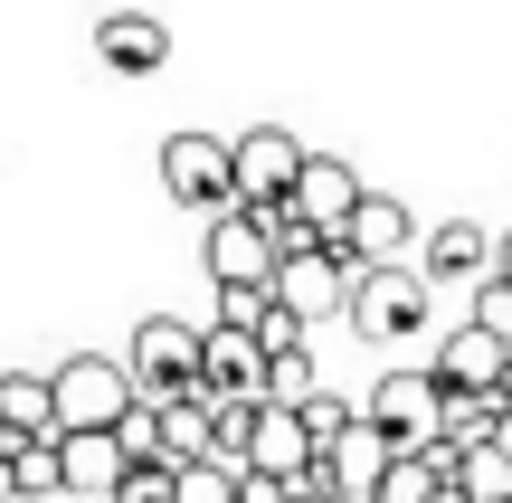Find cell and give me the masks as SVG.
<instances>
[{
  "label": "cell",
  "mask_w": 512,
  "mask_h": 503,
  "mask_svg": "<svg viewBox=\"0 0 512 503\" xmlns=\"http://www.w3.org/2000/svg\"><path fill=\"white\" fill-rule=\"evenodd\" d=\"M124 361H133V380H143V399H190V390H200V361H209V323L143 314Z\"/></svg>",
  "instance_id": "obj_2"
},
{
  "label": "cell",
  "mask_w": 512,
  "mask_h": 503,
  "mask_svg": "<svg viewBox=\"0 0 512 503\" xmlns=\"http://www.w3.org/2000/svg\"><path fill=\"white\" fill-rule=\"evenodd\" d=\"M389 456H399V437H389L380 418L361 409V418H351V428H342V437L323 447V466H313V485H332V494L370 503V494H380V475H389Z\"/></svg>",
  "instance_id": "obj_10"
},
{
  "label": "cell",
  "mask_w": 512,
  "mask_h": 503,
  "mask_svg": "<svg viewBox=\"0 0 512 503\" xmlns=\"http://www.w3.org/2000/svg\"><path fill=\"white\" fill-rule=\"evenodd\" d=\"M494 447H503V456H512V409H503V437H494Z\"/></svg>",
  "instance_id": "obj_32"
},
{
  "label": "cell",
  "mask_w": 512,
  "mask_h": 503,
  "mask_svg": "<svg viewBox=\"0 0 512 503\" xmlns=\"http://www.w3.org/2000/svg\"><path fill=\"white\" fill-rule=\"evenodd\" d=\"M200 257H209V276L219 285H275V266H285V247H275V228H266V209H219L209 219V238H200Z\"/></svg>",
  "instance_id": "obj_6"
},
{
  "label": "cell",
  "mask_w": 512,
  "mask_h": 503,
  "mask_svg": "<svg viewBox=\"0 0 512 503\" xmlns=\"http://www.w3.org/2000/svg\"><path fill=\"white\" fill-rule=\"evenodd\" d=\"M361 276H370V266H361V257H342V247L323 238V247H304V257L275 266V304H294L304 323H332V314L351 323V295H361Z\"/></svg>",
  "instance_id": "obj_5"
},
{
  "label": "cell",
  "mask_w": 512,
  "mask_h": 503,
  "mask_svg": "<svg viewBox=\"0 0 512 503\" xmlns=\"http://www.w3.org/2000/svg\"><path fill=\"white\" fill-rule=\"evenodd\" d=\"M133 399H143L133 361H114V352H67L57 361V428H114Z\"/></svg>",
  "instance_id": "obj_4"
},
{
  "label": "cell",
  "mask_w": 512,
  "mask_h": 503,
  "mask_svg": "<svg viewBox=\"0 0 512 503\" xmlns=\"http://www.w3.org/2000/svg\"><path fill=\"white\" fill-rule=\"evenodd\" d=\"M494 276H512V228H503V247H494Z\"/></svg>",
  "instance_id": "obj_30"
},
{
  "label": "cell",
  "mask_w": 512,
  "mask_h": 503,
  "mask_svg": "<svg viewBox=\"0 0 512 503\" xmlns=\"http://www.w3.org/2000/svg\"><path fill=\"white\" fill-rule=\"evenodd\" d=\"M209 399H266V342L238 333V323H209V361H200Z\"/></svg>",
  "instance_id": "obj_15"
},
{
  "label": "cell",
  "mask_w": 512,
  "mask_h": 503,
  "mask_svg": "<svg viewBox=\"0 0 512 503\" xmlns=\"http://www.w3.org/2000/svg\"><path fill=\"white\" fill-rule=\"evenodd\" d=\"M304 333H313V323L294 314V304H275V314L256 323V342H266V352H304Z\"/></svg>",
  "instance_id": "obj_27"
},
{
  "label": "cell",
  "mask_w": 512,
  "mask_h": 503,
  "mask_svg": "<svg viewBox=\"0 0 512 503\" xmlns=\"http://www.w3.org/2000/svg\"><path fill=\"white\" fill-rule=\"evenodd\" d=\"M0 428L10 437H67L57 428V371H0Z\"/></svg>",
  "instance_id": "obj_18"
},
{
  "label": "cell",
  "mask_w": 512,
  "mask_h": 503,
  "mask_svg": "<svg viewBox=\"0 0 512 503\" xmlns=\"http://www.w3.org/2000/svg\"><path fill=\"white\" fill-rule=\"evenodd\" d=\"M162 190L181 209H200V219H219V209H238V143H219V133H171L162 143Z\"/></svg>",
  "instance_id": "obj_3"
},
{
  "label": "cell",
  "mask_w": 512,
  "mask_h": 503,
  "mask_svg": "<svg viewBox=\"0 0 512 503\" xmlns=\"http://www.w3.org/2000/svg\"><path fill=\"white\" fill-rule=\"evenodd\" d=\"M181 503H238V466H219V456H190V466H181Z\"/></svg>",
  "instance_id": "obj_22"
},
{
  "label": "cell",
  "mask_w": 512,
  "mask_h": 503,
  "mask_svg": "<svg viewBox=\"0 0 512 503\" xmlns=\"http://www.w3.org/2000/svg\"><path fill=\"white\" fill-rule=\"evenodd\" d=\"M437 503H475V494H465V485H446V494H437Z\"/></svg>",
  "instance_id": "obj_31"
},
{
  "label": "cell",
  "mask_w": 512,
  "mask_h": 503,
  "mask_svg": "<svg viewBox=\"0 0 512 503\" xmlns=\"http://www.w3.org/2000/svg\"><path fill=\"white\" fill-rule=\"evenodd\" d=\"M238 503H294V485H285V475H266V466H247L238 475Z\"/></svg>",
  "instance_id": "obj_28"
},
{
  "label": "cell",
  "mask_w": 512,
  "mask_h": 503,
  "mask_svg": "<svg viewBox=\"0 0 512 503\" xmlns=\"http://www.w3.org/2000/svg\"><path fill=\"white\" fill-rule=\"evenodd\" d=\"M456 485L475 494V503H512V456H503V447H465Z\"/></svg>",
  "instance_id": "obj_20"
},
{
  "label": "cell",
  "mask_w": 512,
  "mask_h": 503,
  "mask_svg": "<svg viewBox=\"0 0 512 503\" xmlns=\"http://www.w3.org/2000/svg\"><path fill=\"white\" fill-rule=\"evenodd\" d=\"M57 456H67V494H95V503H114V494H124V475H133V456H124V437H114V428H67V437H57Z\"/></svg>",
  "instance_id": "obj_16"
},
{
  "label": "cell",
  "mask_w": 512,
  "mask_h": 503,
  "mask_svg": "<svg viewBox=\"0 0 512 503\" xmlns=\"http://www.w3.org/2000/svg\"><path fill=\"white\" fill-rule=\"evenodd\" d=\"M361 409L380 418L399 447H427V437H446V380H437V361H427V371H380Z\"/></svg>",
  "instance_id": "obj_7"
},
{
  "label": "cell",
  "mask_w": 512,
  "mask_h": 503,
  "mask_svg": "<svg viewBox=\"0 0 512 503\" xmlns=\"http://www.w3.org/2000/svg\"><path fill=\"white\" fill-rule=\"evenodd\" d=\"M266 399H285V409L323 399V380H313V352H266Z\"/></svg>",
  "instance_id": "obj_21"
},
{
  "label": "cell",
  "mask_w": 512,
  "mask_h": 503,
  "mask_svg": "<svg viewBox=\"0 0 512 503\" xmlns=\"http://www.w3.org/2000/svg\"><path fill=\"white\" fill-rule=\"evenodd\" d=\"M437 380L446 390H512V342L484 333V323H456L437 342Z\"/></svg>",
  "instance_id": "obj_14"
},
{
  "label": "cell",
  "mask_w": 512,
  "mask_h": 503,
  "mask_svg": "<svg viewBox=\"0 0 512 503\" xmlns=\"http://www.w3.org/2000/svg\"><path fill=\"white\" fill-rule=\"evenodd\" d=\"M294 503H351V494H332V485H294Z\"/></svg>",
  "instance_id": "obj_29"
},
{
  "label": "cell",
  "mask_w": 512,
  "mask_h": 503,
  "mask_svg": "<svg viewBox=\"0 0 512 503\" xmlns=\"http://www.w3.org/2000/svg\"><path fill=\"white\" fill-rule=\"evenodd\" d=\"M446 485H456V475H446V466H437V456H427V447H399V456H389V475H380V494H370V503H437Z\"/></svg>",
  "instance_id": "obj_19"
},
{
  "label": "cell",
  "mask_w": 512,
  "mask_h": 503,
  "mask_svg": "<svg viewBox=\"0 0 512 503\" xmlns=\"http://www.w3.org/2000/svg\"><path fill=\"white\" fill-rule=\"evenodd\" d=\"M361 200H370V190H361V171H351L342 152H313V162H304V181H294V209H304L323 238H332V228H342Z\"/></svg>",
  "instance_id": "obj_17"
},
{
  "label": "cell",
  "mask_w": 512,
  "mask_h": 503,
  "mask_svg": "<svg viewBox=\"0 0 512 503\" xmlns=\"http://www.w3.org/2000/svg\"><path fill=\"white\" fill-rule=\"evenodd\" d=\"M351 418H361V409H351V399H332V390H323V399H304V428H313V447H332V437H342Z\"/></svg>",
  "instance_id": "obj_26"
},
{
  "label": "cell",
  "mask_w": 512,
  "mask_h": 503,
  "mask_svg": "<svg viewBox=\"0 0 512 503\" xmlns=\"http://www.w3.org/2000/svg\"><path fill=\"white\" fill-rule=\"evenodd\" d=\"M247 466L285 475V485H313V466H323V447H313L304 409H285V399H266V409H256V447H247Z\"/></svg>",
  "instance_id": "obj_11"
},
{
  "label": "cell",
  "mask_w": 512,
  "mask_h": 503,
  "mask_svg": "<svg viewBox=\"0 0 512 503\" xmlns=\"http://www.w3.org/2000/svg\"><path fill=\"white\" fill-rule=\"evenodd\" d=\"M494 228H475V219H446V228H427L418 238V266H427V285H484L494 276Z\"/></svg>",
  "instance_id": "obj_12"
},
{
  "label": "cell",
  "mask_w": 512,
  "mask_h": 503,
  "mask_svg": "<svg viewBox=\"0 0 512 503\" xmlns=\"http://www.w3.org/2000/svg\"><path fill=\"white\" fill-rule=\"evenodd\" d=\"M95 57H105L114 76H162L171 67V29L152 10H105L95 19Z\"/></svg>",
  "instance_id": "obj_13"
},
{
  "label": "cell",
  "mask_w": 512,
  "mask_h": 503,
  "mask_svg": "<svg viewBox=\"0 0 512 503\" xmlns=\"http://www.w3.org/2000/svg\"><path fill=\"white\" fill-rule=\"evenodd\" d=\"M427 295H437V285H427V266H370L361 295H351V333L380 342V352H399V342H418L427 314H437Z\"/></svg>",
  "instance_id": "obj_1"
},
{
  "label": "cell",
  "mask_w": 512,
  "mask_h": 503,
  "mask_svg": "<svg viewBox=\"0 0 512 503\" xmlns=\"http://www.w3.org/2000/svg\"><path fill=\"white\" fill-rule=\"evenodd\" d=\"M304 162H313V152L294 143L285 124H247L238 133V200L247 209H285L294 181H304Z\"/></svg>",
  "instance_id": "obj_8"
},
{
  "label": "cell",
  "mask_w": 512,
  "mask_h": 503,
  "mask_svg": "<svg viewBox=\"0 0 512 503\" xmlns=\"http://www.w3.org/2000/svg\"><path fill=\"white\" fill-rule=\"evenodd\" d=\"M266 314H275V285H219V323H238V333H256Z\"/></svg>",
  "instance_id": "obj_23"
},
{
  "label": "cell",
  "mask_w": 512,
  "mask_h": 503,
  "mask_svg": "<svg viewBox=\"0 0 512 503\" xmlns=\"http://www.w3.org/2000/svg\"><path fill=\"white\" fill-rule=\"evenodd\" d=\"M465 323H484V333L512 342V276H484V285H475V314H465Z\"/></svg>",
  "instance_id": "obj_25"
},
{
  "label": "cell",
  "mask_w": 512,
  "mask_h": 503,
  "mask_svg": "<svg viewBox=\"0 0 512 503\" xmlns=\"http://www.w3.org/2000/svg\"><path fill=\"white\" fill-rule=\"evenodd\" d=\"M114 503H181V466H133Z\"/></svg>",
  "instance_id": "obj_24"
},
{
  "label": "cell",
  "mask_w": 512,
  "mask_h": 503,
  "mask_svg": "<svg viewBox=\"0 0 512 503\" xmlns=\"http://www.w3.org/2000/svg\"><path fill=\"white\" fill-rule=\"evenodd\" d=\"M332 247H342V257H361V266H418V219H408V200L370 190V200L332 228Z\"/></svg>",
  "instance_id": "obj_9"
}]
</instances>
